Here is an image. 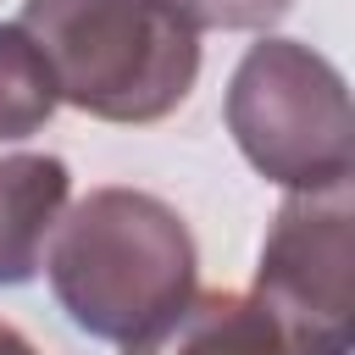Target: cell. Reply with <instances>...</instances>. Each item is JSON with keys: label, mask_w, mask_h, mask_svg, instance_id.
Listing matches in <instances>:
<instances>
[{"label": "cell", "mask_w": 355, "mask_h": 355, "mask_svg": "<svg viewBox=\"0 0 355 355\" xmlns=\"http://www.w3.org/2000/svg\"><path fill=\"white\" fill-rule=\"evenodd\" d=\"M55 94L100 122H161L200 78V28L166 0H22Z\"/></svg>", "instance_id": "2"}, {"label": "cell", "mask_w": 355, "mask_h": 355, "mask_svg": "<svg viewBox=\"0 0 355 355\" xmlns=\"http://www.w3.org/2000/svg\"><path fill=\"white\" fill-rule=\"evenodd\" d=\"M0 355H44V349H39L28 333H17L11 322H0Z\"/></svg>", "instance_id": "9"}, {"label": "cell", "mask_w": 355, "mask_h": 355, "mask_svg": "<svg viewBox=\"0 0 355 355\" xmlns=\"http://www.w3.org/2000/svg\"><path fill=\"white\" fill-rule=\"evenodd\" d=\"M227 133L244 161L283 189H333L355 166L349 89L338 67L300 39H261L227 83Z\"/></svg>", "instance_id": "3"}, {"label": "cell", "mask_w": 355, "mask_h": 355, "mask_svg": "<svg viewBox=\"0 0 355 355\" xmlns=\"http://www.w3.org/2000/svg\"><path fill=\"white\" fill-rule=\"evenodd\" d=\"M166 6L183 11L194 28H266L294 0H166Z\"/></svg>", "instance_id": "8"}, {"label": "cell", "mask_w": 355, "mask_h": 355, "mask_svg": "<svg viewBox=\"0 0 355 355\" xmlns=\"http://www.w3.org/2000/svg\"><path fill=\"white\" fill-rule=\"evenodd\" d=\"M255 300L277 316L294 355H349L355 322V205L349 183L288 189L261 244Z\"/></svg>", "instance_id": "4"}, {"label": "cell", "mask_w": 355, "mask_h": 355, "mask_svg": "<svg viewBox=\"0 0 355 355\" xmlns=\"http://www.w3.org/2000/svg\"><path fill=\"white\" fill-rule=\"evenodd\" d=\"M55 105L61 94L39 44L22 33V22H0V144L39 133Z\"/></svg>", "instance_id": "7"}, {"label": "cell", "mask_w": 355, "mask_h": 355, "mask_svg": "<svg viewBox=\"0 0 355 355\" xmlns=\"http://www.w3.org/2000/svg\"><path fill=\"white\" fill-rule=\"evenodd\" d=\"M50 288L61 311L111 344L139 338L194 294V233L144 189H94L50 233Z\"/></svg>", "instance_id": "1"}, {"label": "cell", "mask_w": 355, "mask_h": 355, "mask_svg": "<svg viewBox=\"0 0 355 355\" xmlns=\"http://www.w3.org/2000/svg\"><path fill=\"white\" fill-rule=\"evenodd\" d=\"M128 355H294L277 316L239 288L189 294L155 327L128 338Z\"/></svg>", "instance_id": "5"}, {"label": "cell", "mask_w": 355, "mask_h": 355, "mask_svg": "<svg viewBox=\"0 0 355 355\" xmlns=\"http://www.w3.org/2000/svg\"><path fill=\"white\" fill-rule=\"evenodd\" d=\"M72 178L55 155H6L0 161V288L39 272L44 239L67 211Z\"/></svg>", "instance_id": "6"}]
</instances>
